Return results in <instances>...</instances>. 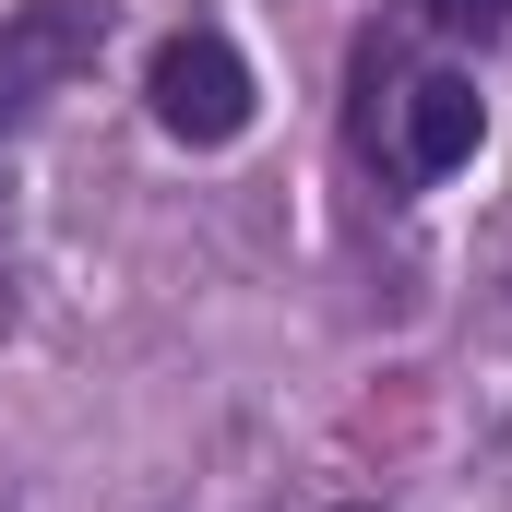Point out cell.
I'll return each mask as SVG.
<instances>
[{
	"mask_svg": "<svg viewBox=\"0 0 512 512\" xmlns=\"http://www.w3.org/2000/svg\"><path fill=\"white\" fill-rule=\"evenodd\" d=\"M96 48H108V0H24V12L0 24V131L36 120Z\"/></svg>",
	"mask_w": 512,
	"mask_h": 512,
	"instance_id": "2",
	"label": "cell"
},
{
	"mask_svg": "<svg viewBox=\"0 0 512 512\" xmlns=\"http://www.w3.org/2000/svg\"><path fill=\"white\" fill-rule=\"evenodd\" d=\"M429 24H453V36H477V48H489V36L512 24V0H429Z\"/></svg>",
	"mask_w": 512,
	"mask_h": 512,
	"instance_id": "4",
	"label": "cell"
},
{
	"mask_svg": "<svg viewBox=\"0 0 512 512\" xmlns=\"http://www.w3.org/2000/svg\"><path fill=\"white\" fill-rule=\"evenodd\" d=\"M143 96H155V131H179V143H239V131H251V60H239L215 24H179V36L155 48Z\"/></svg>",
	"mask_w": 512,
	"mask_h": 512,
	"instance_id": "1",
	"label": "cell"
},
{
	"mask_svg": "<svg viewBox=\"0 0 512 512\" xmlns=\"http://www.w3.org/2000/svg\"><path fill=\"white\" fill-rule=\"evenodd\" d=\"M477 131H489V108H477V84H465V72L405 84V167H417V179H453V167L477 155Z\"/></svg>",
	"mask_w": 512,
	"mask_h": 512,
	"instance_id": "3",
	"label": "cell"
}]
</instances>
